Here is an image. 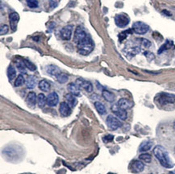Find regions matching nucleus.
I'll list each match as a JSON object with an SVG mask.
<instances>
[{"mask_svg": "<svg viewBox=\"0 0 175 174\" xmlns=\"http://www.w3.org/2000/svg\"><path fill=\"white\" fill-rule=\"evenodd\" d=\"M68 90L70 91L71 95H74V96H79L80 95V88L77 86L76 83H70L67 86Z\"/></svg>", "mask_w": 175, "mask_h": 174, "instance_id": "nucleus-16", "label": "nucleus"}, {"mask_svg": "<svg viewBox=\"0 0 175 174\" xmlns=\"http://www.w3.org/2000/svg\"><path fill=\"white\" fill-rule=\"evenodd\" d=\"M174 128H175V123H174Z\"/></svg>", "mask_w": 175, "mask_h": 174, "instance_id": "nucleus-42", "label": "nucleus"}, {"mask_svg": "<svg viewBox=\"0 0 175 174\" xmlns=\"http://www.w3.org/2000/svg\"><path fill=\"white\" fill-rule=\"evenodd\" d=\"M117 105L120 107V108L126 111V110L131 109L132 107H133V103L132 101L128 100V99H120L118 101Z\"/></svg>", "mask_w": 175, "mask_h": 174, "instance_id": "nucleus-14", "label": "nucleus"}, {"mask_svg": "<svg viewBox=\"0 0 175 174\" xmlns=\"http://www.w3.org/2000/svg\"><path fill=\"white\" fill-rule=\"evenodd\" d=\"M72 31H73V27L71 25H67L64 27L61 30V39L64 40H70L72 35Z\"/></svg>", "mask_w": 175, "mask_h": 174, "instance_id": "nucleus-12", "label": "nucleus"}, {"mask_svg": "<svg viewBox=\"0 0 175 174\" xmlns=\"http://www.w3.org/2000/svg\"><path fill=\"white\" fill-rule=\"evenodd\" d=\"M16 76V71H15V68L13 67L12 65H10L7 69V77L9 80H12L15 78Z\"/></svg>", "mask_w": 175, "mask_h": 174, "instance_id": "nucleus-26", "label": "nucleus"}, {"mask_svg": "<svg viewBox=\"0 0 175 174\" xmlns=\"http://www.w3.org/2000/svg\"><path fill=\"white\" fill-rule=\"evenodd\" d=\"M153 144V143L152 141L147 140V141H144L143 143H141V144L140 145L139 147V151L140 152H147L149 150L152 148Z\"/></svg>", "mask_w": 175, "mask_h": 174, "instance_id": "nucleus-21", "label": "nucleus"}, {"mask_svg": "<svg viewBox=\"0 0 175 174\" xmlns=\"http://www.w3.org/2000/svg\"><path fill=\"white\" fill-rule=\"evenodd\" d=\"M37 101V98H36V94L34 92H30L27 96L26 99V102L30 107H34L36 104V102Z\"/></svg>", "mask_w": 175, "mask_h": 174, "instance_id": "nucleus-18", "label": "nucleus"}, {"mask_svg": "<svg viewBox=\"0 0 175 174\" xmlns=\"http://www.w3.org/2000/svg\"><path fill=\"white\" fill-rule=\"evenodd\" d=\"M153 154L163 167L167 168H170L173 166L170 159H169V153H168L166 149L163 146H161V145H157L153 149Z\"/></svg>", "mask_w": 175, "mask_h": 174, "instance_id": "nucleus-1", "label": "nucleus"}, {"mask_svg": "<svg viewBox=\"0 0 175 174\" xmlns=\"http://www.w3.org/2000/svg\"><path fill=\"white\" fill-rule=\"evenodd\" d=\"M36 84V78L35 76L30 75L26 80V86L27 89H33Z\"/></svg>", "mask_w": 175, "mask_h": 174, "instance_id": "nucleus-20", "label": "nucleus"}, {"mask_svg": "<svg viewBox=\"0 0 175 174\" xmlns=\"http://www.w3.org/2000/svg\"><path fill=\"white\" fill-rule=\"evenodd\" d=\"M7 32H8V27L6 25H4V24H2L1 27H0V34L2 36V35L7 33Z\"/></svg>", "mask_w": 175, "mask_h": 174, "instance_id": "nucleus-36", "label": "nucleus"}, {"mask_svg": "<svg viewBox=\"0 0 175 174\" xmlns=\"http://www.w3.org/2000/svg\"><path fill=\"white\" fill-rule=\"evenodd\" d=\"M173 45V42H171V41H166V43L165 44H164L162 45V46L160 48H159L158 50V54H161V53H163L165 50H166V49H168V48H171V46Z\"/></svg>", "mask_w": 175, "mask_h": 174, "instance_id": "nucleus-30", "label": "nucleus"}, {"mask_svg": "<svg viewBox=\"0 0 175 174\" xmlns=\"http://www.w3.org/2000/svg\"><path fill=\"white\" fill-rule=\"evenodd\" d=\"M102 95H103V97L104 98V99H105L106 101L109 102V103H112V102H114L115 99H116L114 94L112 92H110V91H108V90H103Z\"/></svg>", "mask_w": 175, "mask_h": 174, "instance_id": "nucleus-22", "label": "nucleus"}, {"mask_svg": "<svg viewBox=\"0 0 175 174\" xmlns=\"http://www.w3.org/2000/svg\"><path fill=\"white\" fill-rule=\"evenodd\" d=\"M23 62L24 63L25 65L26 68H27L28 69H30L31 71H35L36 69V66L34 65L33 63H32L31 61H28L27 59H23Z\"/></svg>", "mask_w": 175, "mask_h": 174, "instance_id": "nucleus-29", "label": "nucleus"}, {"mask_svg": "<svg viewBox=\"0 0 175 174\" xmlns=\"http://www.w3.org/2000/svg\"><path fill=\"white\" fill-rule=\"evenodd\" d=\"M24 78H23V76L22 74H19L17 78L15 79V86L18 87V86H20L23 84V82H24Z\"/></svg>", "mask_w": 175, "mask_h": 174, "instance_id": "nucleus-31", "label": "nucleus"}, {"mask_svg": "<svg viewBox=\"0 0 175 174\" xmlns=\"http://www.w3.org/2000/svg\"><path fill=\"white\" fill-rule=\"evenodd\" d=\"M59 102V96L56 92H51L47 97V104L49 107H55Z\"/></svg>", "mask_w": 175, "mask_h": 174, "instance_id": "nucleus-10", "label": "nucleus"}, {"mask_svg": "<svg viewBox=\"0 0 175 174\" xmlns=\"http://www.w3.org/2000/svg\"><path fill=\"white\" fill-rule=\"evenodd\" d=\"M130 168H131L132 172L138 173V172L143 171L144 168V164L140 160H134V161L132 162Z\"/></svg>", "mask_w": 175, "mask_h": 174, "instance_id": "nucleus-11", "label": "nucleus"}, {"mask_svg": "<svg viewBox=\"0 0 175 174\" xmlns=\"http://www.w3.org/2000/svg\"><path fill=\"white\" fill-rule=\"evenodd\" d=\"M130 19H129L128 15H127L124 13H120V14H117L115 17V23L116 26L119 27H125L128 25Z\"/></svg>", "mask_w": 175, "mask_h": 174, "instance_id": "nucleus-4", "label": "nucleus"}, {"mask_svg": "<svg viewBox=\"0 0 175 174\" xmlns=\"http://www.w3.org/2000/svg\"><path fill=\"white\" fill-rule=\"evenodd\" d=\"M130 31H131V30H126L125 32H121V33L119 35V40H120V41H122L123 40H124L125 38L127 37V36H128V34L130 33Z\"/></svg>", "mask_w": 175, "mask_h": 174, "instance_id": "nucleus-33", "label": "nucleus"}, {"mask_svg": "<svg viewBox=\"0 0 175 174\" xmlns=\"http://www.w3.org/2000/svg\"><path fill=\"white\" fill-rule=\"evenodd\" d=\"M168 174H175V171H170Z\"/></svg>", "mask_w": 175, "mask_h": 174, "instance_id": "nucleus-40", "label": "nucleus"}, {"mask_svg": "<svg viewBox=\"0 0 175 174\" xmlns=\"http://www.w3.org/2000/svg\"><path fill=\"white\" fill-rule=\"evenodd\" d=\"M141 44L145 48H149L151 46V42H150L149 40H146V39H141Z\"/></svg>", "mask_w": 175, "mask_h": 174, "instance_id": "nucleus-37", "label": "nucleus"}, {"mask_svg": "<svg viewBox=\"0 0 175 174\" xmlns=\"http://www.w3.org/2000/svg\"><path fill=\"white\" fill-rule=\"evenodd\" d=\"M78 47V52L79 54L83 55V56H87L93 51L95 48V44L93 40L89 36L85 38L84 40H82L79 43L77 44Z\"/></svg>", "mask_w": 175, "mask_h": 174, "instance_id": "nucleus-2", "label": "nucleus"}, {"mask_svg": "<svg viewBox=\"0 0 175 174\" xmlns=\"http://www.w3.org/2000/svg\"><path fill=\"white\" fill-rule=\"evenodd\" d=\"M157 100L161 105L175 103V95L169 93H161L157 96Z\"/></svg>", "mask_w": 175, "mask_h": 174, "instance_id": "nucleus-3", "label": "nucleus"}, {"mask_svg": "<svg viewBox=\"0 0 175 174\" xmlns=\"http://www.w3.org/2000/svg\"><path fill=\"white\" fill-rule=\"evenodd\" d=\"M112 112L116 115L118 118H120V119L125 120L128 117V114H127V111L125 110L122 109L120 107H119L117 104L116 105H113L112 107Z\"/></svg>", "mask_w": 175, "mask_h": 174, "instance_id": "nucleus-9", "label": "nucleus"}, {"mask_svg": "<svg viewBox=\"0 0 175 174\" xmlns=\"http://www.w3.org/2000/svg\"><path fill=\"white\" fill-rule=\"evenodd\" d=\"M87 36L88 35L86 33L85 30L81 26H78L75 30V33H74V42L75 44H78L82 40H84Z\"/></svg>", "mask_w": 175, "mask_h": 174, "instance_id": "nucleus-8", "label": "nucleus"}, {"mask_svg": "<svg viewBox=\"0 0 175 174\" xmlns=\"http://www.w3.org/2000/svg\"><path fill=\"white\" fill-rule=\"evenodd\" d=\"M49 2H50V6H52V7H55V6H57V3H56L55 2H53V0H50Z\"/></svg>", "mask_w": 175, "mask_h": 174, "instance_id": "nucleus-39", "label": "nucleus"}, {"mask_svg": "<svg viewBox=\"0 0 175 174\" xmlns=\"http://www.w3.org/2000/svg\"><path fill=\"white\" fill-rule=\"evenodd\" d=\"M56 78H57V82H59V83H61V84H64V83L67 82L69 77H68V75L66 74L61 73V74H60L59 75H57Z\"/></svg>", "mask_w": 175, "mask_h": 174, "instance_id": "nucleus-27", "label": "nucleus"}, {"mask_svg": "<svg viewBox=\"0 0 175 174\" xmlns=\"http://www.w3.org/2000/svg\"><path fill=\"white\" fill-rule=\"evenodd\" d=\"M114 139V136L112 135H108V136H106L104 138V140L105 142H110V141H112V140Z\"/></svg>", "mask_w": 175, "mask_h": 174, "instance_id": "nucleus-38", "label": "nucleus"}, {"mask_svg": "<svg viewBox=\"0 0 175 174\" xmlns=\"http://www.w3.org/2000/svg\"><path fill=\"white\" fill-rule=\"evenodd\" d=\"M9 19H10V24H11V28L13 31H15L17 27V22L19 21V15L18 13L12 12L9 15Z\"/></svg>", "mask_w": 175, "mask_h": 174, "instance_id": "nucleus-15", "label": "nucleus"}, {"mask_svg": "<svg viewBox=\"0 0 175 174\" xmlns=\"http://www.w3.org/2000/svg\"><path fill=\"white\" fill-rule=\"evenodd\" d=\"M46 72L50 75L55 76V77H57V75H59L61 73L59 68L54 65H48L46 67Z\"/></svg>", "mask_w": 175, "mask_h": 174, "instance_id": "nucleus-17", "label": "nucleus"}, {"mask_svg": "<svg viewBox=\"0 0 175 174\" xmlns=\"http://www.w3.org/2000/svg\"><path fill=\"white\" fill-rule=\"evenodd\" d=\"M77 86L79 87L80 89H84L87 92L91 93L93 91V86L91 84V82H88V81H86V80L82 79V78H78L76 80Z\"/></svg>", "mask_w": 175, "mask_h": 174, "instance_id": "nucleus-7", "label": "nucleus"}, {"mask_svg": "<svg viewBox=\"0 0 175 174\" xmlns=\"http://www.w3.org/2000/svg\"><path fill=\"white\" fill-rule=\"evenodd\" d=\"M174 151H175V147H174Z\"/></svg>", "mask_w": 175, "mask_h": 174, "instance_id": "nucleus-43", "label": "nucleus"}, {"mask_svg": "<svg viewBox=\"0 0 175 174\" xmlns=\"http://www.w3.org/2000/svg\"><path fill=\"white\" fill-rule=\"evenodd\" d=\"M107 124H108V127L111 129V130H116L118 128L122 126V123H121L120 120H119L116 117H114L112 115L108 116L107 118Z\"/></svg>", "mask_w": 175, "mask_h": 174, "instance_id": "nucleus-6", "label": "nucleus"}, {"mask_svg": "<svg viewBox=\"0 0 175 174\" xmlns=\"http://www.w3.org/2000/svg\"><path fill=\"white\" fill-rule=\"evenodd\" d=\"M47 103V98L44 94H39L37 96V104L40 107H44Z\"/></svg>", "mask_w": 175, "mask_h": 174, "instance_id": "nucleus-24", "label": "nucleus"}, {"mask_svg": "<svg viewBox=\"0 0 175 174\" xmlns=\"http://www.w3.org/2000/svg\"><path fill=\"white\" fill-rule=\"evenodd\" d=\"M39 88H40V90H42V91H49V89H50V84H49V82H47L46 80H41L40 82H39Z\"/></svg>", "mask_w": 175, "mask_h": 174, "instance_id": "nucleus-23", "label": "nucleus"}, {"mask_svg": "<svg viewBox=\"0 0 175 174\" xmlns=\"http://www.w3.org/2000/svg\"><path fill=\"white\" fill-rule=\"evenodd\" d=\"M59 111L62 117H67L71 114V107L68 105L66 102H64V103H61L60 104Z\"/></svg>", "mask_w": 175, "mask_h": 174, "instance_id": "nucleus-13", "label": "nucleus"}, {"mask_svg": "<svg viewBox=\"0 0 175 174\" xmlns=\"http://www.w3.org/2000/svg\"><path fill=\"white\" fill-rule=\"evenodd\" d=\"M144 56L146 57V58L148 59L149 61H152L154 58H155V56H154L153 53H150V52H144Z\"/></svg>", "mask_w": 175, "mask_h": 174, "instance_id": "nucleus-34", "label": "nucleus"}, {"mask_svg": "<svg viewBox=\"0 0 175 174\" xmlns=\"http://www.w3.org/2000/svg\"><path fill=\"white\" fill-rule=\"evenodd\" d=\"M17 68H18V69H19V71L21 72V73H25L26 72V70H25L26 66L23 62H19V63L17 64Z\"/></svg>", "mask_w": 175, "mask_h": 174, "instance_id": "nucleus-35", "label": "nucleus"}, {"mask_svg": "<svg viewBox=\"0 0 175 174\" xmlns=\"http://www.w3.org/2000/svg\"><path fill=\"white\" fill-rule=\"evenodd\" d=\"M108 174H116V173H112V172H108Z\"/></svg>", "mask_w": 175, "mask_h": 174, "instance_id": "nucleus-41", "label": "nucleus"}, {"mask_svg": "<svg viewBox=\"0 0 175 174\" xmlns=\"http://www.w3.org/2000/svg\"><path fill=\"white\" fill-rule=\"evenodd\" d=\"M139 159L142 161L146 162V163H150L152 160V156L148 153H143V154H140L139 156Z\"/></svg>", "mask_w": 175, "mask_h": 174, "instance_id": "nucleus-28", "label": "nucleus"}, {"mask_svg": "<svg viewBox=\"0 0 175 174\" xmlns=\"http://www.w3.org/2000/svg\"><path fill=\"white\" fill-rule=\"evenodd\" d=\"M27 4L30 8H36L38 6V1L37 0H27Z\"/></svg>", "mask_w": 175, "mask_h": 174, "instance_id": "nucleus-32", "label": "nucleus"}, {"mask_svg": "<svg viewBox=\"0 0 175 174\" xmlns=\"http://www.w3.org/2000/svg\"><path fill=\"white\" fill-rule=\"evenodd\" d=\"M65 99H66V103H67L68 105L70 106L71 108L75 107L77 103V100L74 95H71V94H67V95H66V96H65Z\"/></svg>", "mask_w": 175, "mask_h": 174, "instance_id": "nucleus-19", "label": "nucleus"}, {"mask_svg": "<svg viewBox=\"0 0 175 174\" xmlns=\"http://www.w3.org/2000/svg\"><path fill=\"white\" fill-rule=\"evenodd\" d=\"M95 107L99 115H104L106 113V108L103 103H99V102H95Z\"/></svg>", "mask_w": 175, "mask_h": 174, "instance_id": "nucleus-25", "label": "nucleus"}, {"mask_svg": "<svg viewBox=\"0 0 175 174\" xmlns=\"http://www.w3.org/2000/svg\"><path fill=\"white\" fill-rule=\"evenodd\" d=\"M132 30L135 33L139 34V35H144L146 32H148V31L149 30V27L148 24H146L143 22L137 21L133 23Z\"/></svg>", "mask_w": 175, "mask_h": 174, "instance_id": "nucleus-5", "label": "nucleus"}]
</instances>
